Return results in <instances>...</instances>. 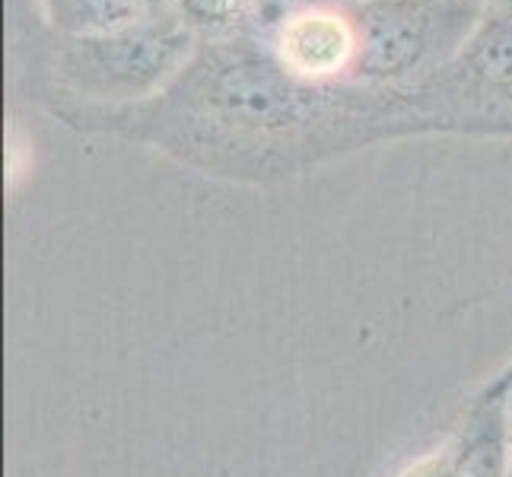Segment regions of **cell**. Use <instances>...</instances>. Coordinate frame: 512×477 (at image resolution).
<instances>
[{
	"instance_id": "6da1fadb",
	"label": "cell",
	"mask_w": 512,
	"mask_h": 477,
	"mask_svg": "<svg viewBox=\"0 0 512 477\" xmlns=\"http://www.w3.org/2000/svg\"><path fill=\"white\" fill-rule=\"evenodd\" d=\"M194 51L198 29L175 10L118 35H64L55 51V77L77 96L99 102L96 112H115L160 96L188 67Z\"/></svg>"
},
{
	"instance_id": "7a4b0ae2",
	"label": "cell",
	"mask_w": 512,
	"mask_h": 477,
	"mask_svg": "<svg viewBox=\"0 0 512 477\" xmlns=\"http://www.w3.org/2000/svg\"><path fill=\"white\" fill-rule=\"evenodd\" d=\"M493 0H353L360 58L347 83L414 86L446 67Z\"/></svg>"
},
{
	"instance_id": "3957f363",
	"label": "cell",
	"mask_w": 512,
	"mask_h": 477,
	"mask_svg": "<svg viewBox=\"0 0 512 477\" xmlns=\"http://www.w3.org/2000/svg\"><path fill=\"white\" fill-rule=\"evenodd\" d=\"M411 96L423 128L512 131V0H493L465 48Z\"/></svg>"
},
{
	"instance_id": "277c9868",
	"label": "cell",
	"mask_w": 512,
	"mask_h": 477,
	"mask_svg": "<svg viewBox=\"0 0 512 477\" xmlns=\"http://www.w3.org/2000/svg\"><path fill=\"white\" fill-rule=\"evenodd\" d=\"M280 67L303 83H347L360 58V29L353 0L296 10L268 35Z\"/></svg>"
},
{
	"instance_id": "5b68a950",
	"label": "cell",
	"mask_w": 512,
	"mask_h": 477,
	"mask_svg": "<svg viewBox=\"0 0 512 477\" xmlns=\"http://www.w3.org/2000/svg\"><path fill=\"white\" fill-rule=\"evenodd\" d=\"M458 477H509L512 443H509V379H493L474 398L465 423L449 443Z\"/></svg>"
},
{
	"instance_id": "8992f818",
	"label": "cell",
	"mask_w": 512,
	"mask_h": 477,
	"mask_svg": "<svg viewBox=\"0 0 512 477\" xmlns=\"http://www.w3.org/2000/svg\"><path fill=\"white\" fill-rule=\"evenodd\" d=\"M64 35H118L179 10V0H45Z\"/></svg>"
},
{
	"instance_id": "52a82bcc",
	"label": "cell",
	"mask_w": 512,
	"mask_h": 477,
	"mask_svg": "<svg viewBox=\"0 0 512 477\" xmlns=\"http://www.w3.org/2000/svg\"><path fill=\"white\" fill-rule=\"evenodd\" d=\"M179 13L198 29L226 39V35H255L258 0H179Z\"/></svg>"
},
{
	"instance_id": "ba28073f",
	"label": "cell",
	"mask_w": 512,
	"mask_h": 477,
	"mask_svg": "<svg viewBox=\"0 0 512 477\" xmlns=\"http://www.w3.org/2000/svg\"><path fill=\"white\" fill-rule=\"evenodd\" d=\"M322 4H341V0H258V16H255V35H268L284 16L296 10L322 7Z\"/></svg>"
},
{
	"instance_id": "9c48e42d",
	"label": "cell",
	"mask_w": 512,
	"mask_h": 477,
	"mask_svg": "<svg viewBox=\"0 0 512 477\" xmlns=\"http://www.w3.org/2000/svg\"><path fill=\"white\" fill-rule=\"evenodd\" d=\"M398 477H458V465H455V455L452 449H439L427 458H420L411 468H404Z\"/></svg>"
},
{
	"instance_id": "30bf717a",
	"label": "cell",
	"mask_w": 512,
	"mask_h": 477,
	"mask_svg": "<svg viewBox=\"0 0 512 477\" xmlns=\"http://www.w3.org/2000/svg\"><path fill=\"white\" fill-rule=\"evenodd\" d=\"M506 379H509V443H512V369H506ZM512 477V468H509Z\"/></svg>"
},
{
	"instance_id": "8fae6325",
	"label": "cell",
	"mask_w": 512,
	"mask_h": 477,
	"mask_svg": "<svg viewBox=\"0 0 512 477\" xmlns=\"http://www.w3.org/2000/svg\"><path fill=\"white\" fill-rule=\"evenodd\" d=\"M509 369H512V366H509Z\"/></svg>"
}]
</instances>
